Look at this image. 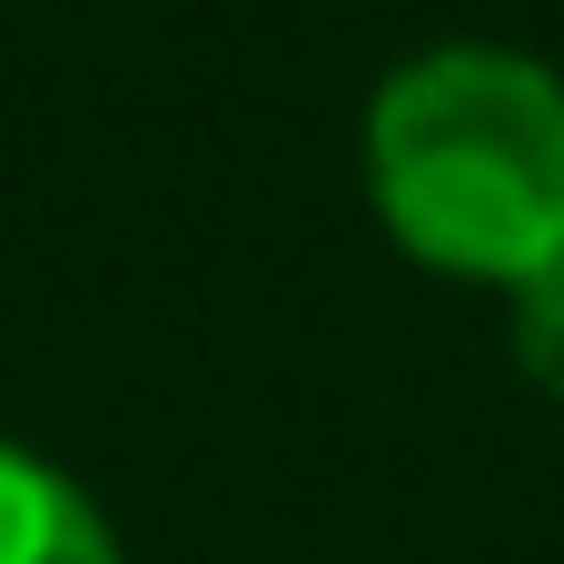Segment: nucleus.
<instances>
[{
  "label": "nucleus",
  "mask_w": 564,
  "mask_h": 564,
  "mask_svg": "<svg viewBox=\"0 0 564 564\" xmlns=\"http://www.w3.org/2000/svg\"><path fill=\"white\" fill-rule=\"evenodd\" d=\"M377 228L466 288H525L564 258V79L525 50L446 40L367 99Z\"/></svg>",
  "instance_id": "nucleus-1"
},
{
  "label": "nucleus",
  "mask_w": 564,
  "mask_h": 564,
  "mask_svg": "<svg viewBox=\"0 0 564 564\" xmlns=\"http://www.w3.org/2000/svg\"><path fill=\"white\" fill-rule=\"evenodd\" d=\"M0 564H119V535L50 456L0 446Z\"/></svg>",
  "instance_id": "nucleus-2"
},
{
  "label": "nucleus",
  "mask_w": 564,
  "mask_h": 564,
  "mask_svg": "<svg viewBox=\"0 0 564 564\" xmlns=\"http://www.w3.org/2000/svg\"><path fill=\"white\" fill-rule=\"evenodd\" d=\"M516 367L564 406V258L516 288Z\"/></svg>",
  "instance_id": "nucleus-3"
}]
</instances>
